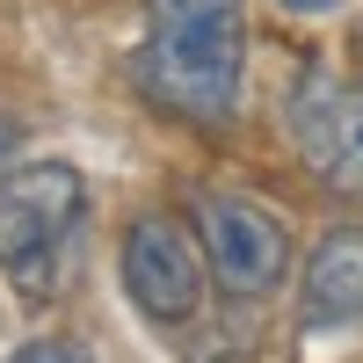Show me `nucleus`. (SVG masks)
<instances>
[{"label": "nucleus", "mask_w": 363, "mask_h": 363, "mask_svg": "<svg viewBox=\"0 0 363 363\" xmlns=\"http://www.w3.org/2000/svg\"><path fill=\"white\" fill-rule=\"evenodd\" d=\"M131 80L160 116L225 131L247 95V0H145Z\"/></svg>", "instance_id": "f257e3e1"}, {"label": "nucleus", "mask_w": 363, "mask_h": 363, "mask_svg": "<svg viewBox=\"0 0 363 363\" xmlns=\"http://www.w3.org/2000/svg\"><path fill=\"white\" fill-rule=\"evenodd\" d=\"M87 218V182L66 160H29L0 182V277L22 298H58L73 277V240Z\"/></svg>", "instance_id": "f03ea898"}, {"label": "nucleus", "mask_w": 363, "mask_h": 363, "mask_svg": "<svg viewBox=\"0 0 363 363\" xmlns=\"http://www.w3.org/2000/svg\"><path fill=\"white\" fill-rule=\"evenodd\" d=\"M203 284H211V262L189 218L138 211L124 225V291L153 327H189L203 313Z\"/></svg>", "instance_id": "7ed1b4c3"}, {"label": "nucleus", "mask_w": 363, "mask_h": 363, "mask_svg": "<svg viewBox=\"0 0 363 363\" xmlns=\"http://www.w3.org/2000/svg\"><path fill=\"white\" fill-rule=\"evenodd\" d=\"M196 240H203V262H211V284L240 306H255L284 284L291 269V233L277 211H262L255 196H233V189H203L196 196Z\"/></svg>", "instance_id": "20e7f679"}, {"label": "nucleus", "mask_w": 363, "mask_h": 363, "mask_svg": "<svg viewBox=\"0 0 363 363\" xmlns=\"http://www.w3.org/2000/svg\"><path fill=\"white\" fill-rule=\"evenodd\" d=\"M363 320V225H335L306 262V327Z\"/></svg>", "instance_id": "39448f33"}, {"label": "nucleus", "mask_w": 363, "mask_h": 363, "mask_svg": "<svg viewBox=\"0 0 363 363\" xmlns=\"http://www.w3.org/2000/svg\"><path fill=\"white\" fill-rule=\"evenodd\" d=\"M320 174L335 196H363V87L342 95V116H335V138L320 153Z\"/></svg>", "instance_id": "423d86ee"}, {"label": "nucleus", "mask_w": 363, "mask_h": 363, "mask_svg": "<svg viewBox=\"0 0 363 363\" xmlns=\"http://www.w3.org/2000/svg\"><path fill=\"white\" fill-rule=\"evenodd\" d=\"M8 363H95V356H87V342H73V335H37V342H22Z\"/></svg>", "instance_id": "0eeeda50"}, {"label": "nucleus", "mask_w": 363, "mask_h": 363, "mask_svg": "<svg viewBox=\"0 0 363 363\" xmlns=\"http://www.w3.org/2000/svg\"><path fill=\"white\" fill-rule=\"evenodd\" d=\"M189 363H247V335H240V327H233V335H203L189 349Z\"/></svg>", "instance_id": "6e6552de"}, {"label": "nucleus", "mask_w": 363, "mask_h": 363, "mask_svg": "<svg viewBox=\"0 0 363 363\" xmlns=\"http://www.w3.org/2000/svg\"><path fill=\"white\" fill-rule=\"evenodd\" d=\"M277 8H284V15H306V22H320V15H342L349 0H277Z\"/></svg>", "instance_id": "1a4fd4ad"}, {"label": "nucleus", "mask_w": 363, "mask_h": 363, "mask_svg": "<svg viewBox=\"0 0 363 363\" xmlns=\"http://www.w3.org/2000/svg\"><path fill=\"white\" fill-rule=\"evenodd\" d=\"M8 160H15V124L0 116V167H8Z\"/></svg>", "instance_id": "9d476101"}]
</instances>
